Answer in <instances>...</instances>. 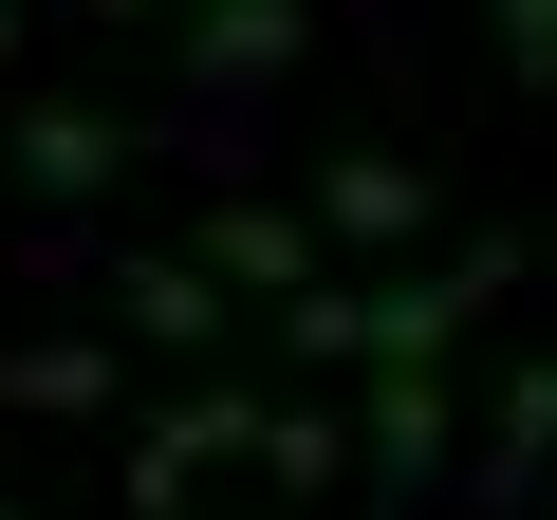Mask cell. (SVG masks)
I'll return each mask as SVG.
<instances>
[{
  "label": "cell",
  "mask_w": 557,
  "mask_h": 520,
  "mask_svg": "<svg viewBox=\"0 0 557 520\" xmlns=\"http://www.w3.org/2000/svg\"><path fill=\"white\" fill-rule=\"evenodd\" d=\"M520 280V242H465V260H409V280H354V372H446V335Z\"/></svg>",
  "instance_id": "obj_1"
},
{
  "label": "cell",
  "mask_w": 557,
  "mask_h": 520,
  "mask_svg": "<svg viewBox=\"0 0 557 520\" xmlns=\"http://www.w3.org/2000/svg\"><path fill=\"white\" fill-rule=\"evenodd\" d=\"M205 465H242V391H168V409L131 428V502H149V520H168Z\"/></svg>",
  "instance_id": "obj_2"
},
{
  "label": "cell",
  "mask_w": 557,
  "mask_h": 520,
  "mask_svg": "<svg viewBox=\"0 0 557 520\" xmlns=\"http://www.w3.org/2000/svg\"><path fill=\"white\" fill-rule=\"evenodd\" d=\"M112 168H131V131H112L94 94H38V112H20V186H38V205H94Z\"/></svg>",
  "instance_id": "obj_3"
},
{
  "label": "cell",
  "mask_w": 557,
  "mask_h": 520,
  "mask_svg": "<svg viewBox=\"0 0 557 520\" xmlns=\"http://www.w3.org/2000/svg\"><path fill=\"white\" fill-rule=\"evenodd\" d=\"M298 20H317V0H205V20H186V75L205 94H260L278 57H298Z\"/></svg>",
  "instance_id": "obj_4"
},
{
  "label": "cell",
  "mask_w": 557,
  "mask_h": 520,
  "mask_svg": "<svg viewBox=\"0 0 557 520\" xmlns=\"http://www.w3.org/2000/svg\"><path fill=\"white\" fill-rule=\"evenodd\" d=\"M112 317H131V335H149V354H205V335H223V317H242V298H223V280H205V260H112Z\"/></svg>",
  "instance_id": "obj_5"
},
{
  "label": "cell",
  "mask_w": 557,
  "mask_h": 520,
  "mask_svg": "<svg viewBox=\"0 0 557 520\" xmlns=\"http://www.w3.org/2000/svg\"><path fill=\"white\" fill-rule=\"evenodd\" d=\"M317 223H335V242H409V223H428V168H409V149H335V168H317Z\"/></svg>",
  "instance_id": "obj_6"
},
{
  "label": "cell",
  "mask_w": 557,
  "mask_h": 520,
  "mask_svg": "<svg viewBox=\"0 0 557 520\" xmlns=\"http://www.w3.org/2000/svg\"><path fill=\"white\" fill-rule=\"evenodd\" d=\"M335 428H354V446L409 483V465L446 446V372H354V391H335Z\"/></svg>",
  "instance_id": "obj_7"
},
{
  "label": "cell",
  "mask_w": 557,
  "mask_h": 520,
  "mask_svg": "<svg viewBox=\"0 0 557 520\" xmlns=\"http://www.w3.org/2000/svg\"><path fill=\"white\" fill-rule=\"evenodd\" d=\"M242 465H278L298 502H335V483H354V428H335V391H298V409H242Z\"/></svg>",
  "instance_id": "obj_8"
},
{
  "label": "cell",
  "mask_w": 557,
  "mask_h": 520,
  "mask_svg": "<svg viewBox=\"0 0 557 520\" xmlns=\"http://www.w3.org/2000/svg\"><path fill=\"white\" fill-rule=\"evenodd\" d=\"M205 280H260V298H298V280H317V223H278V205H223V223H205Z\"/></svg>",
  "instance_id": "obj_9"
},
{
  "label": "cell",
  "mask_w": 557,
  "mask_h": 520,
  "mask_svg": "<svg viewBox=\"0 0 557 520\" xmlns=\"http://www.w3.org/2000/svg\"><path fill=\"white\" fill-rule=\"evenodd\" d=\"M0 409H112V354H0Z\"/></svg>",
  "instance_id": "obj_10"
},
{
  "label": "cell",
  "mask_w": 557,
  "mask_h": 520,
  "mask_svg": "<svg viewBox=\"0 0 557 520\" xmlns=\"http://www.w3.org/2000/svg\"><path fill=\"white\" fill-rule=\"evenodd\" d=\"M539 428H557V391H539V372H520V391H502V446H483V483H502V502H520V483H539Z\"/></svg>",
  "instance_id": "obj_11"
},
{
  "label": "cell",
  "mask_w": 557,
  "mask_h": 520,
  "mask_svg": "<svg viewBox=\"0 0 557 520\" xmlns=\"http://www.w3.org/2000/svg\"><path fill=\"white\" fill-rule=\"evenodd\" d=\"M483 38H502V75L539 94V75H557V0H483Z\"/></svg>",
  "instance_id": "obj_12"
},
{
  "label": "cell",
  "mask_w": 557,
  "mask_h": 520,
  "mask_svg": "<svg viewBox=\"0 0 557 520\" xmlns=\"http://www.w3.org/2000/svg\"><path fill=\"white\" fill-rule=\"evenodd\" d=\"M75 20H149V0H75Z\"/></svg>",
  "instance_id": "obj_13"
},
{
  "label": "cell",
  "mask_w": 557,
  "mask_h": 520,
  "mask_svg": "<svg viewBox=\"0 0 557 520\" xmlns=\"http://www.w3.org/2000/svg\"><path fill=\"white\" fill-rule=\"evenodd\" d=\"M0 57H20V0H0Z\"/></svg>",
  "instance_id": "obj_14"
},
{
  "label": "cell",
  "mask_w": 557,
  "mask_h": 520,
  "mask_svg": "<svg viewBox=\"0 0 557 520\" xmlns=\"http://www.w3.org/2000/svg\"><path fill=\"white\" fill-rule=\"evenodd\" d=\"M0 520H38V502H0Z\"/></svg>",
  "instance_id": "obj_15"
}]
</instances>
